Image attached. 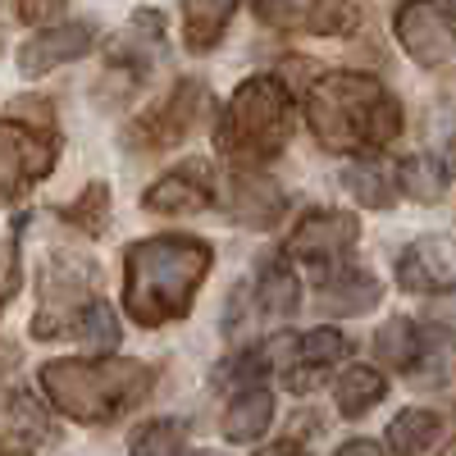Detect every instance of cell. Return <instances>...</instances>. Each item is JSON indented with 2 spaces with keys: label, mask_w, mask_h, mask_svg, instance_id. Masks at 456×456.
<instances>
[{
  "label": "cell",
  "mask_w": 456,
  "mask_h": 456,
  "mask_svg": "<svg viewBox=\"0 0 456 456\" xmlns=\"http://www.w3.org/2000/svg\"><path fill=\"white\" fill-rule=\"evenodd\" d=\"M215 187L219 183H210V169L201 160H192V165L169 169L151 183L142 192V210H151V215H201V210L215 206Z\"/></svg>",
  "instance_id": "cell-10"
},
{
  "label": "cell",
  "mask_w": 456,
  "mask_h": 456,
  "mask_svg": "<svg viewBox=\"0 0 456 456\" xmlns=\"http://www.w3.org/2000/svg\"><path fill=\"white\" fill-rule=\"evenodd\" d=\"M92 46H96V28L92 23H55V28L32 32L28 42L19 46V69H23V78H42V73H51L60 64L83 60Z\"/></svg>",
  "instance_id": "cell-11"
},
{
  "label": "cell",
  "mask_w": 456,
  "mask_h": 456,
  "mask_svg": "<svg viewBox=\"0 0 456 456\" xmlns=\"http://www.w3.org/2000/svg\"><path fill=\"white\" fill-rule=\"evenodd\" d=\"M233 10H238V0H183V42H187V51L206 55L224 37Z\"/></svg>",
  "instance_id": "cell-22"
},
{
  "label": "cell",
  "mask_w": 456,
  "mask_h": 456,
  "mask_svg": "<svg viewBox=\"0 0 456 456\" xmlns=\"http://www.w3.org/2000/svg\"><path fill=\"white\" fill-rule=\"evenodd\" d=\"M5 114H14L23 124H37V128H55V105L46 96H14L5 105Z\"/></svg>",
  "instance_id": "cell-31"
},
{
  "label": "cell",
  "mask_w": 456,
  "mask_h": 456,
  "mask_svg": "<svg viewBox=\"0 0 456 456\" xmlns=\"http://www.w3.org/2000/svg\"><path fill=\"white\" fill-rule=\"evenodd\" d=\"M46 402L69 415L78 425H110L128 415L137 402H146V393L156 388V370L114 356V352H96V356H64V361H46L37 370Z\"/></svg>",
  "instance_id": "cell-3"
},
{
  "label": "cell",
  "mask_w": 456,
  "mask_h": 456,
  "mask_svg": "<svg viewBox=\"0 0 456 456\" xmlns=\"http://www.w3.org/2000/svg\"><path fill=\"white\" fill-rule=\"evenodd\" d=\"M292 137V92L274 73L247 78L215 119V151L228 165L260 169L270 165Z\"/></svg>",
  "instance_id": "cell-4"
},
{
  "label": "cell",
  "mask_w": 456,
  "mask_h": 456,
  "mask_svg": "<svg viewBox=\"0 0 456 456\" xmlns=\"http://www.w3.org/2000/svg\"><path fill=\"white\" fill-rule=\"evenodd\" d=\"M393 32L420 69H443L456 60V32L438 10V0H402L393 14Z\"/></svg>",
  "instance_id": "cell-7"
},
{
  "label": "cell",
  "mask_w": 456,
  "mask_h": 456,
  "mask_svg": "<svg viewBox=\"0 0 456 456\" xmlns=\"http://www.w3.org/2000/svg\"><path fill=\"white\" fill-rule=\"evenodd\" d=\"M438 160H443V169H447V174H456V128L447 133V142H443V156H438Z\"/></svg>",
  "instance_id": "cell-37"
},
{
  "label": "cell",
  "mask_w": 456,
  "mask_h": 456,
  "mask_svg": "<svg viewBox=\"0 0 456 456\" xmlns=\"http://www.w3.org/2000/svg\"><path fill=\"white\" fill-rule=\"evenodd\" d=\"M397 178H402V197L420 201V206H434V201L443 197V183H447L452 174L443 169L438 156H406V160L397 165Z\"/></svg>",
  "instance_id": "cell-23"
},
{
  "label": "cell",
  "mask_w": 456,
  "mask_h": 456,
  "mask_svg": "<svg viewBox=\"0 0 456 456\" xmlns=\"http://www.w3.org/2000/svg\"><path fill=\"white\" fill-rule=\"evenodd\" d=\"M443 434V415L429 411V406H406L402 415H393L388 429H384V443L393 456H425Z\"/></svg>",
  "instance_id": "cell-19"
},
{
  "label": "cell",
  "mask_w": 456,
  "mask_h": 456,
  "mask_svg": "<svg viewBox=\"0 0 456 456\" xmlns=\"http://www.w3.org/2000/svg\"><path fill=\"white\" fill-rule=\"evenodd\" d=\"M306 124L315 142L333 156H365V151H384L402 137V101L370 73L333 69L320 73L311 96H306Z\"/></svg>",
  "instance_id": "cell-2"
},
{
  "label": "cell",
  "mask_w": 456,
  "mask_h": 456,
  "mask_svg": "<svg viewBox=\"0 0 456 456\" xmlns=\"http://www.w3.org/2000/svg\"><path fill=\"white\" fill-rule=\"evenodd\" d=\"M256 301H260V311L274 315V320L297 315V306H301V279L292 274V265H288L283 256H265V260H260Z\"/></svg>",
  "instance_id": "cell-18"
},
{
  "label": "cell",
  "mask_w": 456,
  "mask_h": 456,
  "mask_svg": "<svg viewBox=\"0 0 456 456\" xmlns=\"http://www.w3.org/2000/svg\"><path fill=\"white\" fill-rule=\"evenodd\" d=\"M23 224H28V219H14L10 242H5V301H14V297H19V283H23V270H19V238H23Z\"/></svg>",
  "instance_id": "cell-34"
},
{
  "label": "cell",
  "mask_w": 456,
  "mask_h": 456,
  "mask_svg": "<svg viewBox=\"0 0 456 456\" xmlns=\"http://www.w3.org/2000/svg\"><path fill=\"white\" fill-rule=\"evenodd\" d=\"M256 19H260L265 28H279V32L306 23V14H301L297 0H256Z\"/></svg>",
  "instance_id": "cell-30"
},
{
  "label": "cell",
  "mask_w": 456,
  "mask_h": 456,
  "mask_svg": "<svg viewBox=\"0 0 456 456\" xmlns=\"http://www.w3.org/2000/svg\"><path fill=\"white\" fill-rule=\"evenodd\" d=\"M73 338H78V342H87V347L92 352H114V347H119V315H114V306H110V301H87V311L78 315V329H73Z\"/></svg>",
  "instance_id": "cell-25"
},
{
  "label": "cell",
  "mask_w": 456,
  "mask_h": 456,
  "mask_svg": "<svg viewBox=\"0 0 456 456\" xmlns=\"http://www.w3.org/2000/svg\"><path fill=\"white\" fill-rule=\"evenodd\" d=\"M10 5H14V19H19V23L46 28V23H55V19L64 14L69 0H10Z\"/></svg>",
  "instance_id": "cell-32"
},
{
  "label": "cell",
  "mask_w": 456,
  "mask_h": 456,
  "mask_svg": "<svg viewBox=\"0 0 456 456\" xmlns=\"http://www.w3.org/2000/svg\"><path fill=\"white\" fill-rule=\"evenodd\" d=\"M356 5L352 0H311L306 5V32L315 37H347L356 28Z\"/></svg>",
  "instance_id": "cell-29"
},
{
  "label": "cell",
  "mask_w": 456,
  "mask_h": 456,
  "mask_svg": "<svg viewBox=\"0 0 456 456\" xmlns=\"http://www.w3.org/2000/svg\"><path fill=\"white\" fill-rule=\"evenodd\" d=\"M333 456H393V452H388L384 443H374V438H347Z\"/></svg>",
  "instance_id": "cell-35"
},
{
  "label": "cell",
  "mask_w": 456,
  "mask_h": 456,
  "mask_svg": "<svg viewBox=\"0 0 456 456\" xmlns=\"http://www.w3.org/2000/svg\"><path fill=\"white\" fill-rule=\"evenodd\" d=\"M420 347H425V333H420V324L406 320V315L384 320V324H379V333H374V356H379V365L402 370V374H411L415 365H420Z\"/></svg>",
  "instance_id": "cell-21"
},
{
  "label": "cell",
  "mask_w": 456,
  "mask_h": 456,
  "mask_svg": "<svg viewBox=\"0 0 456 456\" xmlns=\"http://www.w3.org/2000/svg\"><path fill=\"white\" fill-rule=\"evenodd\" d=\"M347 352H352L347 333H338L333 324L306 329V333H301V338L292 342V356H297V361H311V365H338Z\"/></svg>",
  "instance_id": "cell-26"
},
{
  "label": "cell",
  "mask_w": 456,
  "mask_h": 456,
  "mask_svg": "<svg viewBox=\"0 0 456 456\" xmlns=\"http://www.w3.org/2000/svg\"><path fill=\"white\" fill-rule=\"evenodd\" d=\"M356 238H361V224L352 210H306L283 251L306 265H333L356 247Z\"/></svg>",
  "instance_id": "cell-9"
},
{
  "label": "cell",
  "mask_w": 456,
  "mask_h": 456,
  "mask_svg": "<svg viewBox=\"0 0 456 456\" xmlns=\"http://www.w3.org/2000/svg\"><path fill=\"white\" fill-rule=\"evenodd\" d=\"M206 105V87L197 78H183L169 87V96L160 105H151L142 119L133 124V142H142L146 151H174L187 133H192L197 114Z\"/></svg>",
  "instance_id": "cell-8"
},
{
  "label": "cell",
  "mask_w": 456,
  "mask_h": 456,
  "mask_svg": "<svg viewBox=\"0 0 456 456\" xmlns=\"http://www.w3.org/2000/svg\"><path fill=\"white\" fill-rule=\"evenodd\" d=\"M110 206H114L110 187H105V183H87V187H83V197L64 210V219H69L73 228H83L87 238H101V233H105V224H110Z\"/></svg>",
  "instance_id": "cell-27"
},
{
  "label": "cell",
  "mask_w": 456,
  "mask_h": 456,
  "mask_svg": "<svg viewBox=\"0 0 456 456\" xmlns=\"http://www.w3.org/2000/svg\"><path fill=\"white\" fill-rule=\"evenodd\" d=\"M397 283L411 297H429L456 283V242L452 238H420L397 256Z\"/></svg>",
  "instance_id": "cell-12"
},
{
  "label": "cell",
  "mask_w": 456,
  "mask_h": 456,
  "mask_svg": "<svg viewBox=\"0 0 456 456\" xmlns=\"http://www.w3.org/2000/svg\"><path fill=\"white\" fill-rule=\"evenodd\" d=\"M447 14H452V19H456V0H447Z\"/></svg>",
  "instance_id": "cell-40"
},
{
  "label": "cell",
  "mask_w": 456,
  "mask_h": 456,
  "mask_svg": "<svg viewBox=\"0 0 456 456\" xmlns=\"http://www.w3.org/2000/svg\"><path fill=\"white\" fill-rule=\"evenodd\" d=\"M55 151H60L55 128L23 124L14 114L0 119V192H5V201H19L37 178L55 169Z\"/></svg>",
  "instance_id": "cell-5"
},
{
  "label": "cell",
  "mask_w": 456,
  "mask_h": 456,
  "mask_svg": "<svg viewBox=\"0 0 456 456\" xmlns=\"http://www.w3.org/2000/svg\"><path fill=\"white\" fill-rule=\"evenodd\" d=\"M438 456H456V438H452V443H447V447H443Z\"/></svg>",
  "instance_id": "cell-38"
},
{
  "label": "cell",
  "mask_w": 456,
  "mask_h": 456,
  "mask_svg": "<svg viewBox=\"0 0 456 456\" xmlns=\"http://www.w3.org/2000/svg\"><path fill=\"white\" fill-rule=\"evenodd\" d=\"M379 279L370 270H333L324 283H320V311L333 315V320H347V315H365L379 306Z\"/></svg>",
  "instance_id": "cell-14"
},
{
  "label": "cell",
  "mask_w": 456,
  "mask_h": 456,
  "mask_svg": "<svg viewBox=\"0 0 456 456\" xmlns=\"http://www.w3.org/2000/svg\"><path fill=\"white\" fill-rule=\"evenodd\" d=\"M384 397H388V379H384V370H374V365L342 370L338 384H333V402H338L342 420H361V415H370Z\"/></svg>",
  "instance_id": "cell-17"
},
{
  "label": "cell",
  "mask_w": 456,
  "mask_h": 456,
  "mask_svg": "<svg viewBox=\"0 0 456 456\" xmlns=\"http://www.w3.org/2000/svg\"><path fill=\"white\" fill-rule=\"evenodd\" d=\"M270 425H274V393L265 388V384H256V388H242L233 402H228V411H224V420H219V434H224V443H260L265 434H270Z\"/></svg>",
  "instance_id": "cell-15"
},
{
  "label": "cell",
  "mask_w": 456,
  "mask_h": 456,
  "mask_svg": "<svg viewBox=\"0 0 456 456\" xmlns=\"http://www.w3.org/2000/svg\"><path fill=\"white\" fill-rule=\"evenodd\" d=\"M183 438H187V425L160 415V420H146L128 434V456H174Z\"/></svg>",
  "instance_id": "cell-24"
},
{
  "label": "cell",
  "mask_w": 456,
  "mask_h": 456,
  "mask_svg": "<svg viewBox=\"0 0 456 456\" xmlns=\"http://www.w3.org/2000/svg\"><path fill=\"white\" fill-rule=\"evenodd\" d=\"M160 46H165V19L156 10H137L133 23L110 42V64L124 69L128 78H142L151 69V60L160 55Z\"/></svg>",
  "instance_id": "cell-13"
},
{
  "label": "cell",
  "mask_w": 456,
  "mask_h": 456,
  "mask_svg": "<svg viewBox=\"0 0 456 456\" xmlns=\"http://www.w3.org/2000/svg\"><path fill=\"white\" fill-rule=\"evenodd\" d=\"M51 438H55V425H51L46 406L23 388H10V397H5V443H23V447L37 452Z\"/></svg>",
  "instance_id": "cell-20"
},
{
  "label": "cell",
  "mask_w": 456,
  "mask_h": 456,
  "mask_svg": "<svg viewBox=\"0 0 456 456\" xmlns=\"http://www.w3.org/2000/svg\"><path fill=\"white\" fill-rule=\"evenodd\" d=\"M183 456H219V452H183Z\"/></svg>",
  "instance_id": "cell-39"
},
{
  "label": "cell",
  "mask_w": 456,
  "mask_h": 456,
  "mask_svg": "<svg viewBox=\"0 0 456 456\" xmlns=\"http://www.w3.org/2000/svg\"><path fill=\"white\" fill-rule=\"evenodd\" d=\"M265 374H270V347H247V352L228 356V361L215 370V384L242 393V388H256Z\"/></svg>",
  "instance_id": "cell-28"
},
{
  "label": "cell",
  "mask_w": 456,
  "mask_h": 456,
  "mask_svg": "<svg viewBox=\"0 0 456 456\" xmlns=\"http://www.w3.org/2000/svg\"><path fill=\"white\" fill-rule=\"evenodd\" d=\"M324 374H329V365L297 361V365H288V370H283V384H288V393H311V388H320V384H324Z\"/></svg>",
  "instance_id": "cell-33"
},
{
  "label": "cell",
  "mask_w": 456,
  "mask_h": 456,
  "mask_svg": "<svg viewBox=\"0 0 456 456\" xmlns=\"http://www.w3.org/2000/svg\"><path fill=\"white\" fill-rule=\"evenodd\" d=\"M342 187L365 206V210H388L402 192V178H397V165L384 160V156H361L342 169Z\"/></svg>",
  "instance_id": "cell-16"
},
{
  "label": "cell",
  "mask_w": 456,
  "mask_h": 456,
  "mask_svg": "<svg viewBox=\"0 0 456 456\" xmlns=\"http://www.w3.org/2000/svg\"><path fill=\"white\" fill-rule=\"evenodd\" d=\"M256 456H311V452L301 447V443H292V438H288V443H270V447H260Z\"/></svg>",
  "instance_id": "cell-36"
},
{
  "label": "cell",
  "mask_w": 456,
  "mask_h": 456,
  "mask_svg": "<svg viewBox=\"0 0 456 456\" xmlns=\"http://www.w3.org/2000/svg\"><path fill=\"white\" fill-rule=\"evenodd\" d=\"M210 242L192 233H156L124 251V311L142 329L187 320L210 274Z\"/></svg>",
  "instance_id": "cell-1"
},
{
  "label": "cell",
  "mask_w": 456,
  "mask_h": 456,
  "mask_svg": "<svg viewBox=\"0 0 456 456\" xmlns=\"http://www.w3.org/2000/svg\"><path fill=\"white\" fill-rule=\"evenodd\" d=\"M215 206L233 219L238 228H256V233H270L274 224H283L288 215V197L274 178H265L247 165H233L219 187H215Z\"/></svg>",
  "instance_id": "cell-6"
}]
</instances>
